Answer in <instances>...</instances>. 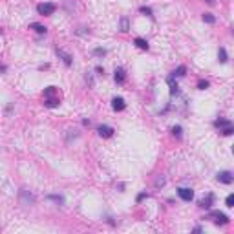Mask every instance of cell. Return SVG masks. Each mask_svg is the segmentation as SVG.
I'll use <instances>...</instances> for the list:
<instances>
[{"label":"cell","mask_w":234,"mask_h":234,"mask_svg":"<svg viewBox=\"0 0 234 234\" xmlns=\"http://www.w3.org/2000/svg\"><path fill=\"white\" fill-rule=\"evenodd\" d=\"M95 72H97L99 75H104V70H102L101 66H97V68H95Z\"/></svg>","instance_id":"obj_31"},{"label":"cell","mask_w":234,"mask_h":234,"mask_svg":"<svg viewBox=\"0 0 234 234\" xmlns=\"http://www.w3.org/2000/svg\"><path fill=\"white\" fill-rule=\"evenodd\" d=\"M114 77H115L117 84H123V82L126 80V75H124V70H123V68H115V75H114Z\"/></svg>","instance_id":"obj_10"},{"label":"cell","mask_w":234,"mask_h":234,"mask_svg":"<svg viewBox=\"0 0 234 234\" xmlns=\"http://www.w3.org/2000/svg\"><path fill=\"white\" fill-rule=\"evenodd\" d=\"M203 20H205L207 24H214V22H216V17L212 15V13H205V15H203Z\"/></svg>","instance_id":"obj_20"},{"label":"cell","mask_w":234,"mask_h":234,"mask_svg":"<svg viewBox=\"0 0 234 234\" xmlns=\"http://www.w3.org/2000/svg\"><path fill=\"white\" fill-rule=\"evenodd\" d=\"M218 60L219 62H227L229 60V55H227V50L225 48H219L218 50Z\"/></svg>","instance_id":"obj_14"},{"label":"cell","mask_w":234,"mask_h":234,"mask_svg":"<svg viewBox=\"0 0 234 234\" xmlns=\"http://www.w3.org/2000/svg\"><path fill=\"white\" fill-rule=\"evenodd\" d=\"M185 73H187V68H185V66H179V68L174 72V77H183Z\"/></svg>","instance_id":"obj_21"},{"label":"cell","mask_w":234,"mask_h":234,"mask_svg":"<svg viewBox=\"0 0 234 234\" xmlns=\"http://www.w3.org/2000/svg\"><path fill=\"white\" fill-rule=\"evenodd\" d=\"M55 93H57V88H55V86H48V88L44 90V99L46 97H53Z\"/></svg>","instance_id":"obj_18"},{"label":"cell","mask_w":234,"mask_h":234,"mask_svg":"<svg viewBox=\"0 0 234 234\" xmlns=\"http://www.w3.org/2000/svg\"><path fill=\"white\" fill-rule=\"evenodd\" d=\"M6 70H7V68H6L4 64H0V72H6Z\"/></svg>","instance_id":"obj_33"},{"label":"cell","mask_w":234,"mask_h":234,"mask_svg":"<svg viewBox=\"0 0 234 234\" xmlns=\"http://www.w3.org/2000/svg\"><path fill=\"white\" fill-rule=\"evenodd\" d=\"M232 123L229 121V119H216L214 121V126L216 128H219V130H223V128H227V126H231Z\"/></svg>","instance_id":"obj_11"},{"label":"cell","mask_w":234,"mask_h":234,"mask_svg":"<svg viewBox=\"0 0 234 234\" xmlns=\"http://www.w3.org/2000/svg\"><path fill=\"white\" fill-rule=\"evenodd\" d=\"M86 82H88L90 86H93V77H92V73H86Z\"/></svg>","instance_id":"obj_29"},{"label":"cell","mask_w":234,"mask_h":234,"mask_svg":"<svg viewBox=\"0 0 234 234\" xmlns=\"http://www.w3.org/2000/svg\"><path fill=\"white\" fill-rule=\"evenodd\" d=\"M48 199H50V201H55L57 205H62V203H64V197H62V196H57V194H50Z\"/></svg>","instance_id":"obj_19"},{"label":"cell","mask_w":234,"mask_h":234,"mask_svg":"<svg viewBox=\"0 0 234 234\" xmlns=\"http://www.w3.org/2000/svg\"><path fill=\"white\" fill-rule=\"evenodd\" d=\"M48 108H53V106H58V97H46V102H44Z\"/></svg>","instance_id":"obj_17"},{"label":"cell","mask_w":234,"mask_h":234,"mask_svg":"<svg viewBox=\"0 0 234 234\" xmlns=\"http://www.w3.org/2000/svg\"><path fill=\"white\" fill-rule=\"evenodd\" d=\"M145 197H146V194L143 192V194H139V196H137V201H141V199H145Z\"/></svg>","instance_id":"obj_32"},{"label":"cell","mask_w":234,"mask_h":234,"mask_svg":"<svg viewBox=\"0 0 234 234\" xmlns=\"http://www.w3.org/2000/svg\"><path fill=\"white\" fill-rule=\"evenodd\" d=\"M177 196H179L183 201H192L194 190H192V188H187V187H181V188H177Z\"/></svg>","instance_id":"obj_5"},{"label":"cell","mask_w":234,"mask_h":234,"mask_svg":"<svg viewBox=\"0 0 234 234\" xmlns=\"http://www.w3.org/2000/svg\"><path fill=\"white\" fill-rule=\"evenodd\" d=\"M29 28H31V29H35V31H37V33H40V35H44V33L48 31V29H46V26H42V24H39V22H33Z\"/></svg>","instance_id":"obj_13"},{"label":"cell","mask_w":234,"mask_h":234,"mask_svg":"<svg viewBox=\"0 0 234 234\" xmlns=\"http://www.w3.org/2000/svg\"><path fill=\"white\" fill-rule=\"evenodd\" d=\"M167 80H168V86H170V93H172V95H177L179 90H177V84L174 82V75H170Z\"/></svg>","instance_id":"obj_12"},{"label":"cell","mask_w":234,"mask_h":234,"mask_svg":"<svg viewBox=\"0 0 234 234\" xmlns=\"http://www.w3.org/2000/svg\"><path fill=\"white\" fill-rule=\"evenodd\" d=\"M139 11H141L143 15H146V17H152V9H150V7H146V6H141V7H139Z\"/></svg>","instance_id":"obj_22"},{"label":"cell","mask_w":234,"mask_h":234,"mask_svg":"<svg viewBox=\"0 0 234 234\" xmlns=\"http://www.w3.org/2000/svg\"><path fill=\"white\" fill-rule=\"evenodd\" d=\"M216 179H218L219 183H223V185H231V183L234 181L232 172H229V170H223V172H218V176H216Z\"/></svg>","instance_id":"obj_4"},{"label":"cell","mask_w":234,"mask_h":234,"mask_svg":"<svg viewBox=\"0 0 234 234\" xmlns=\"http://www.w3.org/2000/svg\"><path fill=\"white\" fill-rule=\"evenodd\" d=\"M19 201H20V205H24V207H31V205L35 203V196L31 194L29 190H26V188H20L19 190Z\"/></svg>","instance_id":"obj_1"},{"label":"cell","mask_w":234,"mask_h":234,"mask_svg":"<svg viewBox=\"0 0 234 234\" xmlns=\"http://www.w3.org/2000/svg\"><path fill=\"white\" fill-rule=\"evenodd\" d=\"M172 134H174L176 137H181V126H174V128H172Z\"/></svg>","instance_id":"obj_27"},{"label":"cell","mask_w":234,"mask_h":234,"mask_svg":"<svg viewBox=\"0 0 234 234\" xmlns=\"http://www.w3.org/2000/svg\"><path fill=\"white\" fill-rule=\"evenodd\" d=\"M119 26H121V31H123V33H126V31L130 29V22H128V19H126V17H123V19H121Z\"/></svg>","instance_id":"obj_16"},{"label":"cell","mask_w":234,"mask_h":234,"mask_svg":"<svg viewBox=\"0 0 234 234\" xmlns=\"http://www.w3.org/2000/svg\"><path fill=\"white\" fill-rule=\"evenodd\" d=\"M207 2H209V4H214V0H207Z\"/></svg>","instance_id":"obj_34"},{"label":"cell","mask_w":234,"mask_h":234,"mask_svg":"<svg viewBox=\"0 0 234 234\" xmlns=\"http://www.w3.org/2000/svg\"><path fill=\"white\" fill-rule=\"evenodd\" d=\"M210 218H212V221H214L216 225H227L229 223V216L223 214V212H218V210L210 212Z\"/></svg>","instance_id":"obj_3"},{"label":"cell","mask_w":234,"mask_h":234,"mask_svg":"<svg viewBox=\"0 0 234 234\" xmlns=\"http://www.w3.org/2000/svg\"><path fill=\"white\" fill-rule=\"evenodd\" d=\"M225 203H227V207H234V196L229 194L227 196V199H225Z\"/></svg>","instance_id":"obj_25"},{"label":"cell","mask_w":234,"mask_h":234,"mask_svg":"<svg viewBox=\"0 0 234 234\" xmlns=\"http://www.w3.org/2000/svg\"><path fill=\"white\" fill-rule=\"evenodd\" d=\"M97 132H99V136L101 137H112L115 130H114L112 126H108V124H101V126L97 128Z\"/></svg>","instance_id":"obj_7"},{"label":"cell","mask_w":234,"mask_h":234,"mask_svg":"<svg viewBox=\"0 0 234 234\" xmlns=\"http://www.w3.org/2000/svg\"><path fill=\"white\" fill-rule=\"evenodd\" d=\"M212 203H214V194H207V197H203V199L199 201V207L205 209V210H209V209L212 207Z\"/></svg>","instance_id":"obj_8"},{"label":"cell","mask_w":234,"mask_h":234,"mask_svg":"<svg viewBox=\"0 0 234 234\" xmlns=\"http://www.w3.org/2000/svg\"><path fill=\"white\" fill-rule=\"evenodd\" d=\"M163 185H165V177L161 176V177H157L156 179V187H163Z\"/></svg>","instance_id":"obj_28"},{"label":"cell","mask_w":234,"mask_h":234,"mask_svg":"<svg viewBox=\"0 0 234 234\" xmlns=\"http://www.w3.org/2000/svg\"><path fill=\"white\" fill-rule=\"evenodd\" d=\"M93 53H95L97 57H104V55H106V50H104V48H95Z\"/></svg>","instance_id":"obj_24"},{"label":"cell","mask_w":234,"mask_h":234,"mask_svg":"<svg viewBox=\"0 0 234 234\" xmlns=\"http://www.w3.org/2000/svg\"><path fill=\"white\" fill-rule=\"evenodd\" d=\"M219 132H221V134H223V136H232V124H231V126H227V128H223V130H219Z\"/></svg>","instance_id":"obj_23"},{"label":"cell","mask_w":234,"mask_h":234,"mask_svg":"<svg viewBox=\"0 0 234 234\" xmlns=\"http://www.w3.org/2000/svg\"><path fill=\"white\" fill-rule=\"evenodd\" d=\"M197 88H199V90H207V88H209V82H207V80H199V82H197Z\"/></svg>","instance_id":"obj_26"},{"label":"cell","mask_w":234,"mask_h":234,"mask_svg":"<svg viewBox=\"0 0 234 234\" xmlns=\"http://www.w3.org/2000/svg\"><path fill=\"white\" fill-rule=\"evenodd\" d=\"M37 11H39V15H44V17L53 15V13H55V4H51V2L39 4V6H37Z\"/></svg>","instance_id":"obj_2"},{"label":"cell","mask_w":234,"mask_h":234,"mask_svg":"<svg viewBox=\"0 0 234 234\" xmlns=\"http://www.w3.org/2000/svg\"><path fill=\"white\" fill-rule=\"evenodd\" d=\"M75 33H77V35H84V33H86V28H79Z\"/></svg>","instance_id":"obj_30"},{"label":"cell","mask_w":234,"mask_h":234,"mask_svg":"<svg viewBox=\"0 0 234 234\" xmlns=\"http://www.w3.org/2000/svg\"><path fill=\"white\" fill-rule=\"evenodd\" d=\"M134 44H136L137 48H141V50H148V42L145 39H141V37H137V39L134 40Z\"/></svg>","instance_id":"obj_15"},{"label":"cell","mask_w":234,"mask_h":234,"mask_svg":"<svg viewBox=\"0 0 234 234\" xmlns=\"http://www.w3.org/2000/svg\"><path fill=\"white\" fill-rule=\"evenodd\" d=\"M112 108H114L115 112H123V110L126 108L124 99H123V97H114V99H112Z\"/></svg>","instance_id":"obj_6"},{"label":"cell","mask_w":234,"mask_h":234,"mask_svg":"<svg viewBox=\"0 0 234 234\" xmlns=\"http://www.w3.org/2000/svg\"><path fill=\"white\" fill-rule=\"evenodd\" d=\"M57 55L62 58V62H64L66 66H72V62H73V60H72V55H70V53H66L64 50H58V48H57Z\"/></svg>","instance_id":"obj_9"}]
</instances>
